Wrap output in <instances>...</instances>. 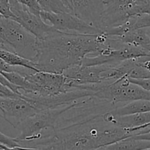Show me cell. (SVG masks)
<instances>
[{
	"instance_id": "obj_1",
	"label": "cell",
	"mask_w": 150,
	"mask_h": 150,
	"mask_svg": "<svg viewBox=\"0 0 150 150\" xmlns=\"http://www.w3.org/2000/svg\"><path fill=\"white\" fill-rule=\"evenodd\" d=\"M128 129L104 119L103 115L57 129H50L37 138L21 141L20 146L36 150H95L132 136Z\"/></svg>"
},
{
	"instance_id": "obj_2",
	"label": "cell",
	"mask_w": 150,
	"mask_h": 150,
	"mask_svg": "<svg viewBox=\"0 0 150 150\" xmlns=\"http://www.w3.org/2000/svg\"><path fill=\"white\" fill-rule=\"evenodd\" d=\"M108 47L105 34L69 33L54 29L42 39L36 41V69L41 71L63 74L74 65L80 64L86 57Z\"/></svg>"
},
{
	"instance_id": "obj_3",
	"label": "cell",
	"mask_w": 150,
	"mask_h": 150,
	"mask_svg": "<svg viewBox=\"0 0 150 150\" xmlns=\"http://www.w3.org/2000/svg\"><path fill=\"white\" fill-rule=\"evenodd\" d=\"M37 38L11 18H0V48L13 52L33 62Z\"/></svg>"
},
{
	"instance_id": "obj_4",
	"label": "cell",
	"mask_w": 150,
	"mask_h": 150,
	"mask_svg": "<svg viewBox=\"0 0 150 150\" xmlns=\"http://www.w3.org/2000/svg\"><path fill=\"white\" fill-rule=\"evenodd\" d=\"M93 96L109 101L115 105L136 100H150V91L122 77L112 83H99ZM119 106V105H118Z\"/></svg>"
},
{
	"instance_id": "obj_5",
	"label": "cell",
	"mask_w": 150,
	"mask_h": 150,
	"mask_svg": "<svg viewBox=\"0 0 150 150\" xmlns=\"http://www.w3.org/2000/svg\"><path fill=\"white\" fill-rule=\"evenodd\" d=\"M70 105L41 110L20 122L16 127V129H18L20 132L14 138L16 142L35 139L45 131L54 129L58 118L69 108Z\"/></svg>"
},
{
	"instance_id": "obj_6",
	"label": "cell",
	"mask_w": 150,
	"mask_h": 150,
	"mask_svg": "<svg viewBox=\"0 0 150 150\" xmlns=\"http://www.w3.org/2000/svg\"><path fill=\"white\" fill-rule=\"evenodd\" d=\"M41 18L59 31L86 35L102 34V32L91 26L71 13H50L41 11Z\"/></svg>"
},
{
	"instance_id": "obj_7",
	"label": "cell",
	"mask_w": 150,
	"mask_h": 150,
	"mask_svg": "<svg viewBox=\"0 0 150 150\" xmlns=\"http://www.w3.org/2000/svg\"><path fill=\"white\" fill-rule=\"evenodd\" d=\"M13 19L19 23L25 30L37 39H42L54 30L52 26L46 23L41 16H36L23 6L17 0H9Z\"/></svg>"
},
{
	"instance_id": "obj_8",
	"label": "cell",
	"mask_w": 150,
	"mask_h": 150,
	"mask_svg": "<svg viewBox=\"0 0 150 150\" xmlns=\"http://www.w3.org/2000/svg\"><path fill=\"white\" fill-rule=\"evenodd\" d=\"M134 0H102L104 10L101 16L99 30L105 33L127 21Z\"/></svg>"
},
{
	"instance_id": "obj_9",
	"label": "cell",
	"mask_w": 150,
	"mask_h": 150,
	"mask_svg": "<svg viewBox=\"0 0 150 150\" xmlns=\"http://www.w3.org/2000/svg\"><path fill=\"white\" fill-rule=\"evenodd\" d=\"M38 111L39 110L21 97H0L1 117L15 128L20 122Z\"/></svg>"
},
{
	"instance_id": "obj_10",
	"label": "cell",
	"mask_w": 150,
	"mask_h": 150,
	"mask_svg": "<svg viewBox=\"0 0 150 150\" xmlns=\"http://www.w3.org/2000/svg\"><path fill=\"white\" fill-rule=\"evenodd\" d=\"M65 2L74 15L99 30L104 10L102 0H65Z\"/></svg>"
},
{
	"instance_id": "obj_11",
	"label": "cell",
	"mask_w": 150,
	"mask_h": 150,
	"mask_svg": "<svg viewBox=\"0 0 150 150\" xmlns=\"http://www.w3.org/2000/svg\"><path fill=\"white\" fill-rule=\"evenodd\" d=\"M116 38L124 44L142 48L150 54V35L149 33V28L132 29Z\"/></svg>"
},
{
	"instance_id": "obj_12",
	"label": "cell",
	"mask_w": 150,
	"mask_h": 150,
	"mask_svg": "<svg viewBox=\"0 0 150 150\" xmlns=\"http://www.w3.org/2000/svg\"><path fill=\"white\" fill-rule=\"evenodd\" d=\"M149 148H150L149 141L135 139L130 136L95 150H142Z\"/></svg>"
},
{
	"instance_id": "obj_13",
	"label": "cell",
	"mask_w": 150,
	"mask_h": 150,
	"mask_svg": "<svg viewBox=\"0 0 150 150\" xmlns=\"http://www.w3.org/2000/svg\"><path fill=\"white\" fill-rule=\"evenodd\" d=\"M149 111L150 100H136L116 107L110 112L115 116H122Z\"/></svg>"
},
{
	"instance_id": "obj_14",
	"label": "cell",
	"mask_w": 150,
	"mask_h": 150,
	"mask_svg": "<svg viewBox=\"0 0 150 150\" xmlns=\"http://www.w3.org/2000/svg\"><path fill=\"white\" fill-rule=\"evenodd\" d=\"M0 59H2V60L11 66H22V67L35 71H40L36 69V64L34 62L28 59L24 58L13 52L4 50V49L0 48Z\"/></svg>"
},
{
	"instance_id": "obj_15",
	"label": "cell",
	"mask_w": 150,
	"mask_h": 150,
	"mask_svg": "<svg viewBox=\"0 0 150 150\" xmlns=\"http://www.w3.org/2000/svg\"><path fill=\"white\" fill-rule=\"evenodd\" d=\"M43 11L50 13H71L63 0H38Z\"/></svg>"
},
{
	"instance_id": "obj_16",
	"label": "cell",
	"mask_w": 150,
	"mask_h": 150,
	"mask_svg": "<svg viewBox=\"0 0 150 150\" xmlns=\"http://www.w3.org/2000/svg\"><path fill=\"white\" fill-rule=\"evenodd\" d=\"M2 75L5 77L7 80L11 84L18 86L20 88L25 90L28 86V83L26 80L25 77L21 74L16 71L12 72H2Z\"/></svg>"
},
{
	"instance_id": "obj_17",
	"label": "cell",
	"mask_w": 150,
	"mask_h": 150,
	"mask_svg": "<svg viewBox=\"0 0 150 150\" xmlns=\"http://www.w3.org/2000/svg\"><path fill=\"white\" fill-rule=\"evenodd\" d=\"M150 14V0H134L130 11L131 16Z\"/></svg>"
},
{
	"instance_id": "obj_18",
	"label": "cell",
	"mask_w": 150,
	"mask_h": 150,
	"mask_svg": "<svg viewBox=\"0 0 150 150\" xmlns=\"http://www.w3.org/2000/svg\"><path fill=\"white\" fill-rule=\"evenodd\" d=\"M17 1L33 14L40 16V13L42 11V9L38 0H17Z\"/></svg>"
},
{
	"instance_id": "obj_19",
	"label": "cell",
	"mask_w": 150,
	"mask_h": 150,
	"mask_svg": "<svg viewBox=\"0 0 150 150\" xmlns=\"http://www.w3.org/2000/svg\"><path fill=\"white\" fill-rule=\"evenodd\" d=\"M150 28V14L136 16L132 29Z\"/></svg>"
},
{
	"instance_id": "obj_20",
	"label": "cell",
	"mask_w": 150,
	"mask_h": 150,
	"mask_svg": "<svg viewBox=\"0 0 150 150\" xmlns=\"http://www.w3.org/2000/svg\"><path fill=\"white\" fill-rule=\"evenodd\" d=\"M0 144H4L8 147L20 146L19 144L16 142L14 138H11L8 135H5L0 131Z\"/></svg>"
},
{
	"instance_id": "obj_21",
	"label": "cell",
	"mask_w": 150,
	"mask_h": 150,
	"mask_svg": "<svg viewBox=\"0 0 150 150\" xmlns=\"http://www.w3.org/2000/svg\"><path fill=\"white\" fill-rule=\"evenodd\" d=\"M128 78V77H127ZM129 81L133 84L137 85L144 89L150 91V79H132L128 78Z\"/></svg>"
},
{
	"instance_id": "obj_22",
	"label": "cell",
	"mask_w": 150,
	"mask_h": 150,
	"mask_svg": "<svg viewBox=\"0 0 150 150\" xmlns=\"http://www.w3.org/2000/svg\"><path fill=\"white\" fill-rule=\"evenodd\" d=\"M132 138L138 140H144V141H150V127L141 130L139 133L132 135Z\"/></svg>"
},
{
	"instance_id": "obj_23",
	"label": "cell",
	"mask_w": 150,
	"mask_h": 150,
	"mask_svg": "<svg viewBox=\"0 0 150 150\" xmlns=\"http://www.w3.org/2000/svg\"><path fill=\"white\" fill-rule=\"evenodd\" d=\"M142 150H150V148H149V149H142Z\"/></svg>"
},
{
	"instance_id": "obj_24",
	"label": "cell",
	"mask_w": 150,
	"mask_h": 150,
	"mask_svg": "<svg viewBox=\"0 0 150 150\" xmlns=\"http://www.w3.org/2000/svg\"><path fill=\"white\" fill-rule=\"evenodd\" d=\"M149 35H150V28H149Z\"/></svg>"
},
{
	"instance_id": "obj_25",
	"label": "cell",
	"mask_w": 150,
	"mask_h": 150,
	"mask_svg": "<svg viewBox=\"0 0 150 150\" xmlns=\"http://www.w3.org/2000/svg\"><path fill=\"white\" fill-rule=\"evenodd\" d=\"M2 16L1 15V14H0V18H2Z\"/></svg>"
},
{
	"instance_id": "obj_26",
	"label": "cell",
	"mask_w": 150,
	"mask_h": 150,
	"mask_svg": "<svg viewBox=\"0 0 150 150\" xmlns=\"http://www.w3.org/2000/svg\"><path fill=\"white\" fill-rule=\"evenodd\" d=\"M63 2H64V3L66 4V2H65V0H63ZM66 6H67V5H66Z\"/></svg>"
},
{
	"instance_id": "obj_27",
	"label": "cell",
	"mask_w": 150,
	"mask_h": 150,
	"mask_svg": "<svg viewBox=\"0 0 150 150\" xmlns=\"http://www.w3.org/2000/svg\"><path fill=\"white\" fill-rule=\"evenodd\" d=\"M0 127H1V124H0Z\"/></svg>"
},
{
	"instance_id": "obj_28",
	"label": "cell",
	"mask_w": 150,
	"mask_h": 150,
	"mask_svg": "<svg viewBox=\"0 0 150 150\" xmlns=\"http://www.w3.org/2000/svg\"><path fill=\"white\" fill-rule=\"evenodd\" d=\"M0 150H1V149H0Z\"/></svg>"
}]
</instances>
